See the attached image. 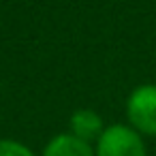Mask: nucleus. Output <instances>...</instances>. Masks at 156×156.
Listing matches in <instances>:
<instances>
[{
    "label": "nucleus",
    "mask_w": 156,
    "mask_h": 156,
    "mask_svg": "<svg viewBox=\"0 0 156 156\" xmlns=\"http://www.w3.org/2000/svg\"><path fill=\"white\" fill-rule=\"evenodd\" d=\"M96 156H145V141L128 124L105 126L94 147Z\"/></svg>",
    "instance_id": "f257e3e1"
},
{
    "label": "nucleus",
    "mask_w": 156,
    "mask_h": 156,
    "mask_svg": "<svg viewBox=\"0 0 156 156\" xmlns=\"http://www.w3.org/2000/svg\"><path fill=\"white\" fill-rule=\"evenodd\" d=\"M126 118L139 135L156 137V83H141L128 94Z\"/></svg>",
    "instance_id": "f03ea898"
},
{
    "label": "nucleus",
    "mask_w": 156,
    "mask_h": 156,
    "mask_svg": "<svg viewBox=\"0 0 156 156\" xmlns=\"http://www.w3.org/2000/svg\"><path fill=\"white\" fill-rule=\"evenodd\" d=\"M105 130L101 115L94 109H77L71 115V135H75L77 139L92 143L101 137V133Z\"/></svg>",
    "instance_id": "7ed1b4c3"
},
{
    "label": "nucleus",
    "mask_w": 156,
    "mask_h": 156,
    "mask_svg": "<svg viewBox=\"0 0 156 156\" xmlns=\"http://www.w3.org/2000/svg\"><path fill=\"white\" fill-rule=\"evenodd\" d=\"M43 156H96L94 147L71 133L56 135L43 150Z\"/></svg>",
    "instance_id": "20e7f679"
},
{
    "label": "nucleus",
    "mask_w": 156,
    "mask_h": 156,
    "mask_svg": "<svg viewBox=\"0 0 156 156\" xmlns=\"http://www.w3.org/2000/svg\"><path fill=\"white\" fill-rule=\"evenodd\" d=\"M0 156H34L32 150L13 139H0Z\"/></svg>",
    "instance_id": "39448f33"
}]
</instances>
